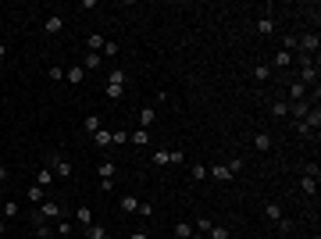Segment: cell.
Here are the masks:
<instances>
[{"instance_id": "cell-1", "label": "cell", "mask_w": 321, "mask_h": 239, "mask_svg": "<svg viewBox=\"0 0 321 239\" xmlns=\"http://www.w3.org/2000/svg\"><path fill=\"white\" fill-rule=\"evenodd\" d=\"M61 214H65V211H61L57 200H43L39 211H29V221H33V225H36V221H57Z\"/></svg>"}, {"instance_id": "cell-2", "label": "cell", "mask_w": 321, "mask_h": 239, "mask_svg": "<svg viewBox=\"0 0 321 239\" xmlns=\"http://www.w3.org/2000/svg\"><path fill=\"white\" fill-rule=\"evenodd\" d=\"M318 47H321L318 33H303V36H296V50H300V54H311V57H318Z\"/></svg>"}, {"instance_id": "cell-3", "label": "cell", "mask_w": 321, "mask_h": 239, "mask_svg": "<svg viewBox=\"0 0 321 239\" xmlns=\"http://www.w3.org/2000/svg\"><path fill=\"white\" fill-rule=\"evenodd\" d=\"M47 168H50L57 178H71V171H75V168H71V161H68V157H61V154H54V157L47 161Z\"/></svg>"}, {"instance_id": "cell-4", "label": "cell", "mask_w": 321, "mask_h": 239, "mask_svg": "<svg viewBox=\"0 0 321 239\" xmlns=\"http://www.w3.org/2000/svg\"><path fill=\"white\" fill-rule=\"evenodd\" d=\"M307 111H311V100H293L289 103V118H293V122H303Z\"/></svg>"}, {"instance_id": "cell-5", "label": "cell", "mask_w": 321, "mask_h": 239, "mask_svg": "<svg viewBox=\"0 0 321 239\" xmlns=\"http://www.w3.org/2000/svg\"><path fill=\"white\" fill-rule=\"evenodd\" d=\"M253 146H257L261 154H268L271 146H275V136H271V132H253Z\"/></svg>"}, {"instance_id": "cell-6", "label": "cell", "mask_w": 321, "mask_h": 239, "mask_svg": "<svg viewBox=\"0 0 321 239\" xmlns=\"http://www.w3.org/2000/svg\"><path fill=\"white\" fill-rule=\"evenodd\" d=\"M318 75H321V71H318V65H311V68H300V86H318Z\"/></svg>"}, {"instance_id": "cell-7", "label": "cell", "mask_w": 321, "mask_h": 239, "mask_svg": "<svg viewBox=\"0 0 321 239\" xmlns=\"http://www.w3.org/2000/svg\"><path fill=\"white\" fill-rule=\"evenodd\" d=\"M207 178H218V182H232V171H228V164H214V168H207Z\"/></svg>"}, {"instance_id": "cell-8", "label": "cell", "mask_w": 321, "mask_h": 239, "mask_svg": "<svg viewBox=\"0 0 321 239\" xmlns=\"http://www.w3.org/2000/svg\"><path fill=\"white\" fill-rule=\"evenodd\" d=\"M61 29H65V18H61V14H50V18L43 22V33H47V36H57Z\"/></svg>"}, {"instance_id": "cell-9", "label": "cell", "mask_w": 321, "mask_h": 239, "mask_svg": "<svg viewBox=\"0 0 321 239\" xmlns=\"http://www.w3.org/2000/svg\"><path fill=\"white\" fill-rule=\"evenodd\" d=\"M54 178H57V175L47 168V164H43V168L36 171V186H43V189H47V186H54Z\"/></svg>"}, {"instance_id": "cell-10", "label": "cell", "mask_w": 321, "mask_h": 239, "mask_svg": "<svg viewBox=\"0 0 321 239\" xmlns=\"http://www.w3.org/2000/svg\"><path fill=\"white\" fill-rule=\"evenodd\" d=\"M257 33H261V36L275 33V18H271V14H261V18H257Z\"/></svg>"}, {"instance_id": "cell-11", "label": "cell", "mask_w": 321, "mask_h": 239, "mask_svg": "<svg viewBox=\"0 0 321 239\" xmlns=\"http://www.w3.org/2000/svg\"><path fill=\"white\" fill-rule=\"evenodd\" d=\"M111 86H129V71L125 68H111V79H107Z\"/></svg>"}, {"instance_id": "cell-12", "label": "cell", "mask_w": 321, "mask_h": 239, "mask_svg": "<svg viewBox=\"0 0 321 239\" xmlns=\"http://www.w3.org/2000/svg\"><path fill=\"white\" fill-rule=\"evenodd\" d=\"M129 143H136V146H150V132H146V129L129 132Z\"/></svg>"}, {"instance_id": "cell-13", "label": "cell", "mask_w": 321, "mask_h": 239, "mask_svg": "<svg viewBox=\"0 0 321 239\" xmlns=\"http://www.w3.org/2000/svg\"><path fill=\"white\" fill-rule=\"evenodd\" d=\"M104 43H107V39H104L100 33H93V36H86V47H89V54H100V50H104Z\"/></svg>"}, {"instance_id": "cell-14", "label": "cell", "mask_w": 321, "mask_h": 239, "mask_svg": "<svg viewBox=\"0 0 321 239\" xmlns=\"http://www.w3.org/2000/svg\"><path fill=\"white\" fill-rule=\"evenodd\" d=\"M300 193H303V197H314V193H318V178H307V175H303V178H300Z\"/></svg>"}, {"instance_id": "cell-15", "label": "cell", "mask_w": 321, "mask_h": 239, "mask_svg": "<svg viewBox=\"0 0 321 239\" xmlns=\"http://www.w3.org/2000/svg\"><path fill=\"white\" fill-rule=\"evenodd\" d=\"M75 221H79L82 229H89L93 225V211H89V207H79V211H75Z\"/></svg>"}, {"instance_id": "cell-16", "label": "cell", "mask_w": 321, "mask_h": 239, "mask_svg": "<svg viewBox=\"0 0 321 239\" xmlns=\"http://www.w3.org/2000/svg\"><path fill=\"white\" fill-rule=\"evenodd\" d=\"M118 207H121L125 214H136V211H140V200H136V197H121V200H118Z\"/></svg>"}, {"instance_id": "cell-17", "label": "cell", "mask_w": 321, "mask_h": 239, "mask_svg": "<svg viewBox=\"0 0 321 239\" xmlns=\"http://www.w3.org/2000/svg\"><path fill=\"white\" fill-rule=\"evenodd\" d=\"M154 118H157V107L150 103V107H143V111H140V125H143V129H146V125H154Z\"/></svg>"}, {"instance_id": "cell-18", "label": "cell", "mask_w": 321, "mask_h": 239, "mask_svg": "<svg viewBox=\"0 0 321 239\" xmlns=\"http://www.w3.org/2000/svg\"><path fill=\"white\" fill-rule=\"evenodd\" d=\"M82 125H86V132H89V136H93V132H100V129H104L100 114H86V122H82Z\"/></svg>"}, {"instance_id": "cell-19", "label": "cell", "mask_w": 321, "mask_h": 239, "mask_svg": "<svg viewBox=\"0 0 321 239\" xmlns=\"http://www.w3.org/2000/svg\"><path fill=\"white\" fill-rule=\"evenodd\" d=\"M65 79H68L71 86H79V82L86 79V68H65Z\"/></svg>"}, {"instance_id": "cell-20", "label": "cell", "mask_w": 321, "mask_h": 239, "mask_svg": "<svg viewBox=\"0 0 321 239\" xmlns=\"http://www.w3.org/2000/svg\"><path fill=\"white\" fill-rule=\"evenodd\" d=\"M93 146H100V150H107V146H111V132H107V129L93 132Z\"/></svg>"}, {"instance_id": "cell-21", "label": "cell", "mask_w": 321, "mask_h": 239, "mask_svg": "<svg viewBox=\"0 0 321 239\" xmlns=\"http://www.w3.org/2000/svg\"><path fill=\"white\" fill-rule=\"evenodd\" d=\"M264 218H268V221H279V218H282V204H275V200L264 204Z\"/></svg>"}, {"instance_id": "cell-22", "label": "cell", "mask_w": 321, "mask_h": 239, "mask_svg": "<svg viewBox=\"0 0 321 239\" xmlns=\"http://www.w3.org/2000/svg\"><path fill=\"white\" fill-rule=\"evenodd\" d=\"M211 229H214V221H211V218H196V225H193V232H196V236H204V239H207Z\"/></svg>"}, {"instance_id": "cell-23", "label": "cell", "mask_w": 321, "mask_h": 239, "mask_svg": "<svg viewBox=\"0 0 321 239\" xmlns=\"http://www.w3.org/2000/svg\"><path fill=\"white\" fill-rule=\"evenodd\" d=\"M271 118H289V103L285 100H275L271 103Z\"/></svg>"}, {"instance_id": "cell-24", "label": "cell", "mask_w": 321, "mask_h": 239, "mask_svg": "<svg viewBox=\"0 0 321 239\" xmlns=\"http://www.w3.org/2000/svg\"><path fill=\"white\" fill-rule=\"evenodd\" d=\"M189 175H193V182H204V178H207V164H200V161H196L193 168H189Z\"/></svg>"}, {"instance_id": "cell-25", "label": "cell", "mask_w": 321, "mask_h": 239, "mask_svg": "<svg viewBox=\"0 0 321 239\" xmlns=\"http://www.w3.org/2000/svg\"><path fill=\"white\" fill-rule=\"evenodd\" d=\"M86 239H111V236H107L104 225H89V229H86Z\"/></svg>"}, {"instance_id": "cell-26", "label": "cell", "mask_w": 321, "mask_h": 239, "mask_svg": "<svg viewBox=\"0 0 321 239\" xmlns=\"http://www.w3.org/2000/svg\"><path fill=\"white\" fill-rule=\"evenodd\" d=\"M253 79H257V82H268V79H271V65H257V68H253Z\"/></svg>"}, {"instance_id": "cell-27", "label": "cell", "mask_w": 321, "mask_h": 239, "mask_svg": "<svg viewBox=\"0 0 321 239\" xmlns=\"http://www.w3.org/2000/svg\"><path fill=\"white\" fill-rule=\"evenodd\" d=\"M125 143H129V132L125 129H114L111 132V146H125Z\"/></svg>"}, {"instance_id": "cell-28", "label": "cell", "mask_w": 321, "mask_h": 239, "mask_svg": "<svg viewBox=\"0 0 321 239\" xmlns=\"http://www.w3.org/2000/svg\"><path fill=\"white\" fill-rule=\"evenodd\" d=\"M114 171H118V168H114V161H111V157L100 161V178H114Z\"/></svg>"}, {"instance_id": "cell-29", "label": "cell", "mask_w": 321, "mask_h": 239, "mask_svg": "<svg viewBox=\"0 0 321 239\" xmlns=\"http://www.w3.org/2000/svg\"><path fill=\"white\" fill-rule=\"evenodd\" d=\"M33 229H36V236H39V239H50V236H54V229H50V221H36Z\"/></svg>"}, {"instance_id": "cell-30", "label": "cell", "mask_w": 321, "mask_h": 239, "mask_svg": "<svg viewBox=\"0 0 321 239\" xmlns=\"http://www.w3.org/2000/svg\"><path fill=\"white\" fill-rule=\"evenodd\" d=\"M193 236V225H189V221H178V225H175V239H189Z\"/></svg>"}, {"instance_id": "cell-31", "label": "cell", "mask_w": 321, "mask_h": 239, "mask_svg": "<svg viewBox=\"0 0 321 239\" xmlns=\"http://www.w3.org/2000/svg\"><path fill=\"white\" fill-rule=\"evenodd\" d=\"M289 65H293V54H285V50L275 54V68H289Z\"/></svg>"}, {"instance_id": "cell-32", "label": "cell", "mask_w": 321, "mask_h": 239, "mask_svg": "<svg viewBox=\"0 0 321 239\" xmlns=\"http://www.w3.org/2000/svg\"><path fill=\"white\" fill-rule=\"evenodd\" d=\"M289 97H293V100H307V86L293 82V86H289Z\"/></svg>"}, {"instance_id": "cell-33", "label": "cell", "mask_w": 321, "mask_h": 239, "mask_svg": "<svg viewBox=\"0 0 321 239\" xmlns=\"http://www.w3.org/2000/svg\"><path fill=\"white\" fill-rule=\"evenodd\" d=\"M18 214H22L18 200H7V204H4V218H18Z\"/></svg>"}, {"instance_id": "cell-34", "label": "cell", "mask_w": 321, "mask_h": 239, "mask_svg": "<svg viewBox=\"0 0 321 239\" xmlns=\"http://www.w3.org/2000/svg\"><path fill=\"white\" fill-rule=\"evenodd\" d=\"M29 204H43V186H29Z\"/></svg>"}, {"instance_id": "cell-35", "label": "cell", "mask_w": 321, "mask_h": 239, "mask_svg": "<svg viewBox=\"0 0 321 239\" xmlns=\"http://www.w3.org/2000/svg\"><path fill=\"white\" fill-rule=\"evenodd\" d=\"M303 175L307 178H318L321 171H318V161H303Z\"/></svg>"}, {"instance_id": "cell-36", "label": "cell", "mask_w": 321, "mask_h": 239, "mask_svg": "<svg viewBox=\"0 0 321 239\" xmlns=\"http://www.w3.org/2000/svg\"><path fill=\"white\" fill-rule=\"evenodd\" d=\"M107 97H111V100H121V97H125V86H111V82H107Z\"/></svg>"}, {"instance_id": "cell-37", "label": "cell", "mask_w": 321, "mask_h": 239, "mask_svg": "<svg viewBox=\"0 0 321 239\" xmlns=\"http://www.w3.org/2000/svg\"><path fill=\"white\" fill-rule=\"evenodd\" d=\"M207 239H228V229H225V225H214V229L207 232Z\"/></svg>"}, {"instance_id": "cell-38", "label": "cell", "mask_w": 321, "mask_h": 239, "mask_svg": "<svg viewBox=\"0 0 321 239\" xmlns=\"http://www.w3.org/2000/svg\"><path fill=\"white\" fill-rule=\"evenodd\" d=\"M100 61H104L100 54H86V65H82V68H100Z\"/></svg>"}, {"instance_id": "cell-39", "label": "cell", "mask_w": 321, "mask_h": 239, "mask_svg": "<svg viewBox=\"0 0 321 239\" xmlns=\"http://www.w3.org/2000/svg\"><path fill=\"white\" fill-rule=\"evenodd\" d=\"M136 214H143V218H154V204H146V200H140V211Z\"/></svg>"}, {"instance_id": "cell-40", "label": "cell", "mask_w": 321, "mask_h": 239, "mask_svg": "<svg viewBox=\"0 0 321 239\" xmlns=\"http://www.w3.org/2000/svg\"><path fill=\"white\" fill-rule=\"evenodd\" d=\"M275 225H279V232H282V236H285V232H293V221H289V218H279Z\"/></svg>"}, {"instance_id": "cell-41", "label": "cell", "mask_w": 321, "mask_h": 239, "mask_svg": "<svg viewBox=\"0 0 321 239\" xmlns=\"http://www.w3.org/2000/svg\"><path fill=\"white\" fill-rule=\"evenodd\" d=\"M114 54H118V43L107 39V43H104V57H114Z\"/></svg>"}, {"instance_id": "cell-42", "label": "cell", "mask_w": 321, "mask_h": 239, "mask_svg": "<svg viewBox=\"0 0 321 239\" xmlns=\"http://www.w3.org/2000/svg\"><path fill=\"white\" fill-rule=\"evenodd\" d=\"M57 232L68 239V236H71V221H61V218H57Z\"/></svg>"}, {"instance_id": "cell-43", "label": "cell", "mask_w": 321, "mask_h": 239, "mask_svg": "<svg viewBox=\"0 0 321 239\" xmlns=\"http://www.w3.org/2000/svg\"><path fill=\"white\" fill-rule=\"evenodd\" d=\"M47 75H50L54 82H61V79H65V68H50V71H47Z\"/></svg>"}, {"instance_id": "cell-44", "label": "cell", "mask_w": 321, "mask_h": 239, "mask_svg": "<svg viewBox=\"0 0 321 239\" xmlns=\"http://www.w3.org/2000/svg\"><path fill=\"white\" fill-rule=\"evenodd\" d=\"M129 239H150V236H146V232H132Z\"/></svg>"}, {"instance_id": "cell-45", "label": "cell", "mask_w": 321, "mask_h": 239, "mask_svg": "<svg viewBox=\"0 0 321 239\" xmlns=\"http://www.w3.org/2000/svg\"><path fill=\"white\" fill-rule=\"evenodd\" d=\"M4 229H7V218H4V214H0V236H4Z\"/></svg>"}, {"instance_id": "cell-46", "label": "cell", "mask_w": 321, "mask_h": 239, "mask_svg": "<svg viewBox=\"0 0 321 239\" xmlns=\"http://www.w3.org/2000/svg\"><path fill=\"white\" fill-rule=\"evenodd\" d=\"M4 178H7V168H4V164H0V182H4Z\"/></svg>"}, {"instance_id": "cell-47", "label": "cell", "mask_w": 321, "mask_h": 239, "mask_svg": "<svg viewBox=\"0 0 321 239\" xmlns=\"http://www.w3.org/2000/svg\"><path fill=\"white\" fill-rule=\"evenodd\" d=\"M4 57H7V47H4V43H0V61H4Z\"/></svg>"}]
</instances>
